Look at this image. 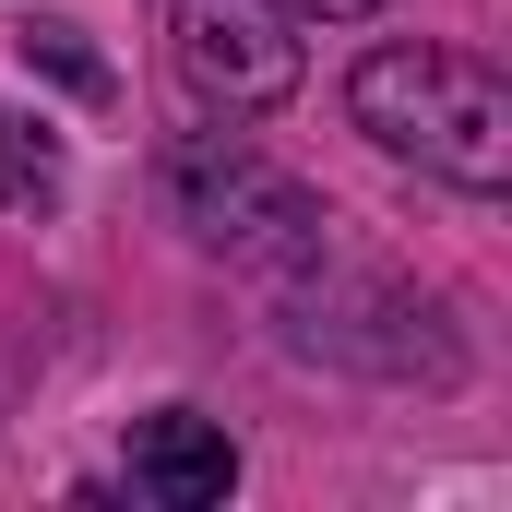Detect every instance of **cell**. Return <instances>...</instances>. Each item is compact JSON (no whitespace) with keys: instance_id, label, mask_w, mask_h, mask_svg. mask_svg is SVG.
I'll return each instance as SVG.
<instances>
[{"instance_id":"5b68a950","label":"cell","mask_w":512,"mask_h":512,"mask_svg":"<svg viewBox=\"0 0 512 512\" xmlns=\"http://www.w3.org/2000/svg\"><path fill=\"white\" fill-rule=\"evenodd\" d=\"M60 191H72V167H60V143H48V120L0 108V203H12V215H48Z\"/></svg>"},{"instance_id":"8992f818","label":"cell","mask_w":512,"mask_h":512,"mask_svg":"<svg viewBox=\"0 0 512 512\" xmlns=\"http://www.w3.org/2000/svg\"><path fill=\"white\" fill-rule=\"evenodd\" d=\"M24 60H36V72H60L72 96H108V60L84 48V24H24Z\"/></svg>"},{"instance_id":"3957f363","label":"cell","mask_w":512,"mask_h":512,"mask_svg":"<svg viewBox=\"0 0 512 512\" xmlns=\"http://www.w3.org/2000/svg\"><path fill=\"white\" fill-rule=\"evenodd\" d=\"M167 36H179V84L203 108H227V120H262V108L298 96V24H286V0H179Z\"/></svg>"},{"instance_id":"6da1fadb","label":"cell","mask_w":512,"mask_h":512,"mask_svg":"<svg viewBox=\"0 0 512 512\" xmlns=\"http://www.w3.org/2000/svg\"><path fill=\"white\" fill-rule=\"evenodd\" d=\"M346 108L358 131L382 143V155H417L429 179H453V191H501L512 179V96L489 60H465V48H370L358 60V84H346Z\"/></svg>"},{"instance_id":"52a82bcc","label":"cell","mask_w":512,"mask_h":512,"mask_svg":"<svg viewBox=\"0 0 512 512\" xmlns=\"http://www.w3.org/2000/svg\"><path fill=\"white\" fill-rule=\"evenodd\" d=\"M286 12H334V24H346V12H382V0H286Z\"/></svg>"},{"instance_id":"7a4b0ae2","label":"cell","mask_w":512,"mask_h":512,"mask_svg":"<svg viewBox=\"0 0 512 512\" xmlns=\"http://www.w3.org/2000/svg\"><path fill=\"white\" fill-rule=\"evenodd\" d=\"M167 203H179V227H191L203 251L251 262L262 286L334 251V215H322L286 167H262L251 143H179V155H167Z\"/></svg>"},{"instance_id":"277c9868","label":"cell","mask_w":512,"mask_h":512,"mask_svg":"<svg viewBox=\"0 0 512 512\" xmlns=\"http://www.w3.org/2000/svg\"><path fill=\"white\" fill-rule=\"evenodd\" d=\"M131 489L167 501V512H203V501L239 489V453H227L215 417H143V429H131Z\"/></svg>"}]
</instances>
